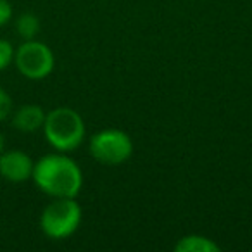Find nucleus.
<instances>
[{"label": "nucleus", "instance_id": "nucleus-1", "mask_svg": "<svg viewBox=\"0 0 252 252\" xmlns=\"http://www.w3.org/2000/svg\"><path fill=\"white\" fill-rule=\"evenodd\" d=\"M35 185L50 197H76L83 187V173L69 156L47 154L35 162L32 175Z\"/></svg>", "mask_w": 252, "mask_h": 252}, {"label": "nucleus", "instance_id": "nucleus-2", "mask_svg": "<svg viewBox=\"0 0 252 252\" xmlns=\"http://www.w3.org/2000/svg\"><path fill=\"white\" fill-rule=\"evenodd\" d=\"M42 130L47 142L59 152L78 149L87 135L83 118L71 107H56L47 112Z\"/></svg>", "mask_w": 252, "mask_h": 252}, {"label": "nucleus", "instance_id": "nucleus-3", "mask_svg": "<svg viewBox=\"0 0 252 252\" xmlns=\"http://www.w3.org/2000/svg\"><path fill=\"white\" fill-rule=\"evenodd\" d=\"M81 206L74 197H56L40 216V228L52 240H63L74 233L81 224Z\"/></svg>", "mask_w": 252, "mask_h": 252}, {"label": "nucleus", "instance_id": "nucleus-4", "mask_svg": "<svg viewBox=\"0 0 252 252\" xmlns=\"http://www.w3.org/2000/svg\"><path fill=\"white\" fill-rule=\"evenodd\" d=\"M90 154L100 164L118 166L131 158L133 142L126 131L118 128H105L90 138Z\"/></svg>", "mask_w": 252, "mask_h": 252}, {"label": "nucleus", "instance_id": "nucleus-5", "mask_svg": "<svg viewBox=\"0 0 252 252\" xmlns=\"http://www.w3.org/2000/svg\"><path fill=\"white\" fill-rule=\"evenodd\" d=\"M14 64L25 78L38 81L47 78L54 71L56 57L49 45L38 40H25L14 52Z\"/></svg>", "mask_w": 252, "mask_h": 252}, {"label": "nucleus", "instance_id": "nucleus-6", "mask_svg": "<svg viewBox=\"0 0 252 252\" xmlns=\"http://www.w3.org/2000/svg\"><path fill=\"white\" fill-rule=\"evenodd\" d=\"M35 162L23 151H4L0 154V176L11 183H23L32 178Z\"/></svg>", "mask_w": 252, "mask_h": 252}, {"label": "nucleus", "instance_id": "nucleus-7", "mask_svg": "<svg viewBox=\"0 0 252 252\" xmlns=\"http://www.w3.org/2000/svg\"><path fill=\"white\" fill-rule=\"evenodd\" d=\"M47 112L40 105L26 104L21 105L18 111L12 114V125L21 133H35L42 130L43 123H45Z\"/></svg>", "mask_w": 252, "mask_h": 252}, {"label": "nucleus", "instance_id": "nucleus-8", "mask_svg": "<svg viewBox=\"0 0 252 252\" xmlns=\"http://www.w3.org/2000/svg\"><path fill=\"white\" fill-rule=\"evenodd\" d=\"M176 252H220L221 247L204 235H185L175 245Z\"/></svg>", "mask_w": 252, "mask_h": 252}, {"label": "nucleus", "instance_id": "nucleus-9", "mask_svg": "<svg viewBox=\"0 0 252 252\" xmlns=\"http://www.w3.org/2000/svg\"><path fill=\"white\" fill-rule=\"evenodd\" d=\"M16 30H18V35L25 40H33L40 32V21L35 14L32 12H25L18 18L16 21Z\"/></svg>", "mask_w": 252, "mask_h": 252}, {"label": "nucleus", "instance_id": "nucleus-10", "mask_svg": "<svg viewBox=\"0 0 252 252\" xmlns=\"http://www.w3.org/2000/svg\"><path fill=\"white\" fill-rule=\"evenodd\" d=\"M14 52L11 42L9 40L0 38V71H4L5 67H9V64L14 61Z\"/></svg>", "mask_w": 252, "mask_h": 252}, {"label": "nucleus", "instance_id": "nucleus-11", "mask_svg": "<svg viewBox=\"0 0 252 252\" xmlns=\"http://www.w3.org/2000/svg\"><path fill=\"white\" fill-rule=\"evenodd\" d=\"M12 114V98L4 88L0 87V121L7 119Z\"/></svg>", "mask_w": 252, "mask_h": 252}, {"label": "nucleus", "instance_id": "nucleus-12", "mask_svg": "<svg viewBox=\"0 0 252 252\" xmlns=\"http://www.w3.org/2000/svg\"><path fill=\"white\" fill-rule=\"evenodd\" d=\"M12 18V5L9 0H0V28L5 26Z\"/></svg>", "mask_w": 252, "mask_h": 252}, {"label": "nucleus", "instance_id": "nucleus-13", "mask_svg": "<svg viewBox=\"0 0 252 252\" xmlns=\"http://www.w3.org/2000/svg\"><path fill=\"white\" fill-rule=\"evenodd\" d=\"M4 147H5V138H4V135L0 133V154L4 152Z\"/></svg>", "mask_w": 252, "mask_h": 252}]
</instances>
